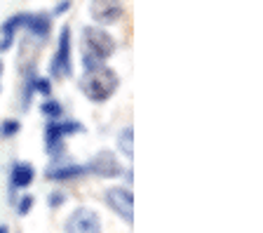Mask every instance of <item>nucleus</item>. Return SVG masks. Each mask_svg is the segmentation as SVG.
I'll return each instance as SVG.
<instances>
[{
	"mask_svg": "<svg viewBox=\"0 0 263 233\" xmlns=\"http://www.w3.org/2000/svg\"><path fill=\"white\" fill-rule=\"evenodd\" d=\"M80 47H82V68L85 73L87 71H97L106 64V59L115 55V38L104 31L101 26H85L82 28V40H80Z\"/></svg>",
	"mask_w": 263,
	"mask_h": 233,
	"instance_id": "nucleus-1",
	"label": "nucleus"
},
{
	"mask_svg": "<svg viewBox=\"0 0 263 233\" xmlns=\"http://www.w3.org/2000/svg\"><path fill=\"white\" fill-rule=\"evenodd\" d=\"M118 87H120V76L113 68L106 66V64L101 68H97V71H87L80 80L82 95L87 97L89 101H94V104L108 101L118 92Z\"/></svg>",
	"mask_w": 263,
	"mask_h": 233,
	"instance_id": "nucleus-2",
	"label": "nucleus"
},
{
	"mask_svg": "<svg viewBox=\"0 0 263 233\" xmlns=\"http://www.w3.org/2000/svg\"><path fill=\"white\" fill-rule=\"evenodd\" d=\"M73 73V61H71V26L64 24L59 31V45H57V55L49 61V76L52 78H64Z\"/></svg>",
	"mask_w": 263,
	"mask_h": 233,
	"instance_id": "nucleus-3",
	"label": "nucleus"
},
{
	"mask_svg": "<svg viewBox=\"0 0 263 233\" xmlns=\"http://www.w3.org/2000/svg\"><path fill=\"white\" fill-rule=\"evenodd\" d=\"M64 233H101V217L89 207H76L66 219Z\"/></svg>",
	"mask_w": 263,
	"mask_h": 233,
	"instance_id": "nucleus-4",
	"label": "nucleus"
},
{
	"mask_svg": "<svg viewBox=\"0 0 263 233\" xmlns=\"http://www.w3.org/2000/svg\"><path fill=\"white\" fill-rule=\"evenodd\" d=\"M85 167H87L89 174H97V177H101V179H115L122 174V165H120V160H118V155L108 149L94 153Z\"/></svg>",
	"mask_w": 263,
	"mask_h": 233,
	"instance_id": "nucleus-5",
	"label": "nucleus"
},
{
	"mask_svg": "<svg viewBox=\"0 0 263 233\" xmlns=\"http://www.w3.org/2000/svg\"><path fill=\"white\" fill-rule=\"evenodd\" d=\"M125 14L122 0H89V17L99 26H110V24L120 22Z\"/></svg>",
	"mask_w": 263,
	"mask_h": 233,
	"instance_id": "nucleus-6",
	"label": "nucleus"
},
{
	"mask_svg": "<svg viewBox=\"0 0 263 233\" xmlns=\"http://www.w3.org/2000/svg\"><path fill=\"white\" fill-rule=\"evenodd\" d=\"M106 203L108 207L115 212V214L125 219L127 224L134 222V195H132L129 189L125 186H113V189L106 191Z\"/></svg>",
	"mask_w": 263,
	"mask_h": 233,
	"instance_id": "nucleus-7",
	"label": "nucleus"
},
{
	"mask_svg": "<svg viewBox=\"0 0 263 233\" xmlns=\"http://www.w3.org/2000/svg\"><path fill=\"white\" fill-rule=\"evenodd\" d=\"M45 149L49 155H54L59 160L64 155V132H61V122L59 120H49L47 128H45Z\"/></svg>",
	"mask_w": 263,
	"mask_h": 233,
	"instance_id": "nucleus-8",
	"label": "nucleus"
},
{
	"mask_svg": "<svg viewBox=\"0 0 263 233\" xmlns=\"http://www.w3.org/2000/svg\"><path fill=\"white\" fill-rule=\"evenodd\" d=\"M87 174V167L85 165H76V163H68V165H52L45 172V177L49 182H73V179Z\"/></svg>",
	"mask_w": 263,
	"mask_h": 233,
	"instance_id": "nucleus-9",
	"label": "nucleus"
},
{
	"mask_svg": "<svg viewBox=\"0 0 263 233\" xmlns=\"http://www.w3.org/2000/svg\"><path fill=\"white\" fill-rule=\"evenodd\" d=\"M24 28H26L33 38L45 40L49 35V31H52V17H49V14H43V12H38V14H26Z\"/></svg>",
	"mask_w": 263,
	"mask_h": 233,
	"instance_id": "nucleus-10",
	"label": "nucleus"
},
{
	"mask_svg": "<svg viewBox=\"0 0 263 233\" xmlns=\"http://www.w3.org/2000/svg\"><path fill=\"white\" fill-rule=\"evenodd\" d=\"M35 179V170L31 163H14L10 174V186L12 189H28Z\"/></svg>",
	"mask_w": 263,
	"mask_h": 233,
	"instance_id": "nucleus-11",
	"label": "nucleus"
},
{
	"mask_svg": "<svg viewBox=\"0 0 263 233\" xmlns=\"http://www.w3.org/2000/svg\"><path fill=\"white\" fill-rule=\"evenodd\" d=\"M16 68L22 76L35 73V52H31V40H22L19 45V59H16Z\"/></svg>",
	"mask_w": 263,
	"mask_h": 233,
	"instance_id": "nucleus-12",
	"label": "nucleus"
},
{
	"mask_svg": "<svg viewBox=\"0 0 263 233\" xmlns=\"http://www.w3.org/2000/svg\"><path fill=\"white\" fill-rule=\"evenodd\" d=\"M118 151L127 158H134V128H125L118 134Z\"/></svg>",
	"mask_w": 263,
	"mask_h": 233,
	"instance_id": "nucleus-13",
	"label": "nucleus"
},
{
	"mask_svg": "<svg viewBox=\"0 0 263 233\" xmlns=\"http://www.w3.org/2000/svg\"><path fill=\"white\" fill-rule=\"evenodd\" d=\"M40 113H43L47 120H59V118L64 116V106H61L59 99H54V97H47V99L40 104Z\"/></svg>",
	"mask_w": 263,
	"mask_h": 233,
	"instance_id": "nucleus-14",
	"label": "nucleus"
},
{
	"mask_svg": "<svg viewBox=\"0 0 263 233\" xmlns=\"http://www.w3.org/2000/svg\"><path fill=\"white\" fill-rule=\"evenodd\" d=\"M24 22H26V14H14V17H10L3 26H0V33L3 35H16V31L24 28Z\"/></svg>",
	"mask_w": 263,
	"mask_h": 233,
	"instance_id": "nucleus-15",
	"label": "nucleus"
},
{
	"mask_svg": "<svg viewBox=\"0 0 263 233\" xmlns=\"http://www.w3.org/2000/svg\"><path fill=\"white\" fill-rule=\"evenodd\" d=\"M19 130H22V122L16 120V118H5V120L0 122V137L3 139H12L19 134Z\"/></svg>",
	"mask_w": 263,
	"mask_h": 233,
	"instance_id": "nucleus-16",
	"label": "nucleus"
},
{
	"mask_svg": "<svg viewBox=\"0 0 263 233\" xmlns=\"http://www.w3.org/2000/svg\"><path fill=\"white\" fill-rule=\"evenodd\" d=\"M33 92H35V95H43L45 99L52 97V80L45 76H35V80H33Z\"/></svg>",
	"mask_w": 263,
	"mask_h": 233,
	"instance_id": "nucleus-17",
	"label": "nucleus"
},
{
	"mask_svg": "<svg viewBox=\"0 0 263 233\" xmlns=\"http://www.w3.org/2000/svg\"><path fill=\"white\" fill-rule=\"evenodd\" d=\"M61 132H64V137L80 134V132H85V125H82L80 120H64L61 122Z\"/></svg>",
	"mask_w": 263,
	"mask_h": 233,
	"instance_id": "nucleus-18",
	"label": "nucleus"
},
{
	"mask_svg": "<svg viewBox=\"0 0 263 233\" xmlns=\"http://www.w3.org/2000/svg\"><path fill=\"white\" fill-rule=\"evenodd\" d=\"M33 205H35V198H33V195H22V198H19V203H16V214L26 217L28 212L33 210Z\"/></svg>",
	"mask_w": 263,
	"mask_h": 233,
	"instance_id": "nucleus-19",
	"label": "nucleus"
},
{
	"mask_svg": "<svg viewBox=\"0 0 263 233\" xmlns=\"http://www.w3.org/2000/svg\"><path fill=\"white\" fill-rule=\"evenodd\" d=\"M66 203V195L61 193V191H52V193L47 195V205L52 207V210H57V207H61Z\"/></svg>",
	"mask_w": 263,
	"mask_h": 233,
	"instance_id": "nucleus-20",
	"label": "nucleus"
},
{
	"mask_svg": "<svg viewBox=\"0 0 263 233\" xmlns=\"http://www.w3.org/2000/svg\"><path fill=\"white\" fill-rule=\"evenodd\" d=\"M68 10H71V0H61L59 5L52 10V17H61V14H66Z\"/></svg>",
	"mask_w": 263,
	"mask_h": 233,
	"instance_id": "nucleus-21",
	"label": "nucleus"
},
{
	"mask_svg": "<svg viewBox=\"0 0 263 233\" xmlns=\"http://www.w3.org/2000/svg\"><path fill=\"white\" fill-rule=\"evenodd\" d=\"M12 45H14V35H3L0 38V52L12 50Z\"/></svg>",
	"mask_w": 263,
	"mask_h": 233,
	"instance_id": "nucleus-22",
	"label": "nucleus"
},
{
	"mask_svg": "<svg viewBox=\"0 0 263 233\" xmlns=\"http://www.w3.org/2000/svg\"><path fill=\"white\" fill-rule=\"evenodd\" d=\"M0 233H10V228H7L5 224H0Z\"/></svg>",
	"mask_w": 263,
	"mask_h": 233,
	"instance_id": "nucleus-23",
	"label": "nucleus"
},
{
	"mask_svg": "<svg viewBox=\"0 0 263 233\" xmlns=\"http://www.w3.org/2000/svg\"><path fill=\"white\" fill-rule=\"evenodd\" d=\"M3 71H5V64H3V59H0V76H3Z\"/></svg>",
	"mask_w": 263,
	"mask_h": 233,
	"instance_id": "nucleus-24",
	"label": "nucleus"
}]
</instances>
